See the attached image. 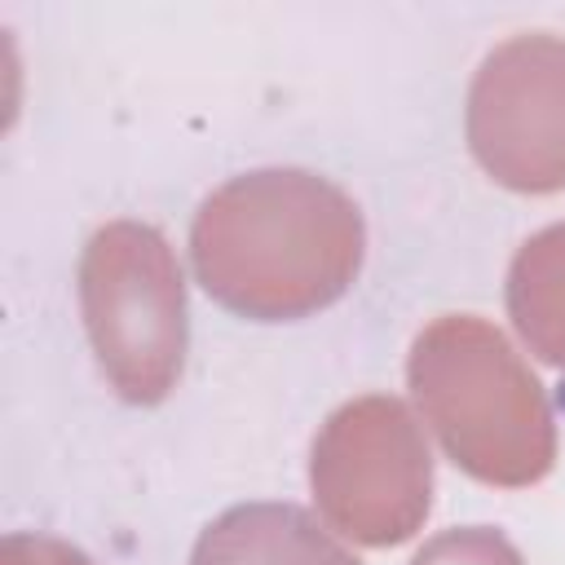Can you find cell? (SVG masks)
<instances>
[{"instance_id":"9c48e42d","label":"cell","mask_w":565,"mask_h":565,"mask_svg":"<svg viewBox=\"0 0 565 565\" xmlns=\"http://www.w3.org/2000/svg\"><path fill=\"white\" fill-rule=\"evenodd\" d=\"M0 565H93V561L57 534H4Z\"/></svg>"},{"instance_id":"277c9868","label":"cell","mask_w":565,"mask_h":565,"mask_svg":"<svg viewBox=\"0 0 565 565\" xmlns=\"http://www.w3.org/2000/svg\"><path fill=\"white\" fill-rule=\"evenodd\" d=\"M309 486L322 521L362 543H406L433 508V455L415 411L393 393L335 406L309 450Z\"/></svg>"},{"instance_id":"6da1fadb","label":"cell","mask_w":565,"mask_h":565,"mask_svg":"<svg viewBox=\"0 0 565 565\" xmlns=\"http://www.w3.org/2000/svg\"><path fill=\"white\" fill-rule=\"evenodd\" d=\"M358 203L309 168H256L216 185L190 225L199 287L256 322L327 309L362 269Z\"/></svg>"},{"instance_id":"8992f818","label":"cell","mask_w":565,"mask_h":565,"mask_svg":"<svg viewBox=\"0 0 565 565\" xmlns=\"http://www.w3.org/2000/svg\"><path fill=\"white\" fill-rule=\"evenodd\" d=\"M190 565H362L300 503H234L212 516L190 552Z\"/></svg>"},{"instance_id":"52a82bcc","label":"cell","mask_w":565,"mask_h":565,"mask_svg":"<svg viewBox=\"0 0 565 565\" xmlns=\"http://www.w3.org/2000/svg\"><path fill=\"white\" fill-rule=\"evenodd\" d=\"M508 318L534 358L565 371V221L530 234L508 265Z\"/></svg>"},{"instance_id":"ba28073f","label":"cell","mask_w":565,"mask_h":565,"mask_svg":"<svg viewBox=\"0 0 565 565\" xmlns=\"http://www.w3.org/2000/svg\"><path fill=\"white\" fill-rule=\"evenodd\" d=\"M411 565H525V556L494 525H450L424 539Z\"/></svg>"},{"instance_id":"7a4b0ae2","label":"cell","mask_w":565,"mask_h":565,"mask_svg":"<svg viewBox=\"0 0 565 565\" xmlns=\"http://www.w3.org/2000/svg\"><path fill=\"white\" fill-rule=\"evenodd\" d=\"M406 380L441 450L486 486H534L556 463L547 388L512 340L477 318H433L406 358Z\"/></svg>"},{"instance_id":"3957f363","label":"cell","mask_w":565,"mask_h":565,"mask_svg":"<svg viewBox=\"0 0 565 565\" xmlns=\"http://www.w3.org/2000/svg\"><path fill=\"white\" fill-rule=\"evenodd\" d=\"M79 309L110 388L132 406L163 402L185 366V278L146 221L102 225L79 256Z\"/></svg>"},{"instance_id":"5b68a950","label":"cell","mask_w":565,"mask_h":565,"mask_svg":"<svg viewBox=\"0 0 565 565\" xmlns=\"http://www.w3.org/2000/svg\"><path fill=\"white\" fill-rule=\"evenodd\" d=\"M468 146L508 190H565V35L525 31L494 44L468 84Z\"/></svg>"}]
</instances>
